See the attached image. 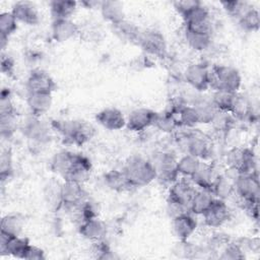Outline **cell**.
Here are the masks:
<instances>
[{
  "label": "cell",
  "mask_w": 260,
  "mask_h": 260,
  "mask_svg": "<svg viewBox=\"0 0 260 260\" xmlns=\"http://www.w3.org/2000/svg\"><path fill=\"white\" fill-rule=\"evenodd\" d=\"M51 127L61 135L66 144L76 146L85 144L94 134V128L87 122L80 120H53Z\"/></svg>",
  "instance_id": "1"
},
{
  "label": "cell",
  "mask_w": 260,
  "mask_h": 260,
  "mask_svg": "<svg viewBox=\"0 0 260 260\" xmlns=\"http://www.w3.org/2000/svg\"><path fill=\"white\" fill-rule=\"evenodd\" d=\"M123 172L133 188L144 187L156 179V172L151 160L140 155L128 157Z\"/></svg>",
  "instance_id": "2"
},
{
  "label": "cell",
  "mask_w": 260,
  "mask_h": 260,
  "mask_svg": "<svg viewBox=\"0 0 260 260\" xmlns=\"http://www.w3.org/2000/svg\"><path fill=\"white\" fill-rule=\"evenodd\" d=\"M210 87L214 90L238 92L242 85V76L238 69L229 65H214L210 68Z\"/></svg>",
  "instance_id": "3"
},
{
  "label": "cell",
  "mask_w": 260,
  "mask_h": 260,
  "mask_svg": "<svg viewBox=\"0 0 260 260\" xmlns=\"http://www.w3.org/2000/svg\"><path fill=\"white\" fill-rule=\"evenodd\" d=\"M225 162L230 170L238 174L257 173V164L254 152L249 148L234 147L226 152Z\"/></svg>",
  "instance_id": "4"
},
{
  "label": "cell",
  "mask_w": 260,
  "mask_h": 260,
  "mask_svg": "<svg viewBox=\"0 0 260 260\" xmlns=\"http://www.w3.org/2000/svg\"><path fill=\"white\" fill-rule=\"evenodd\" d=\"M151 162L156 172V179L165 184H173L180 178L177 170L178 159L170 152H157L153 155Z\"/></svg>",
  "instance_id": "5"
},
{
  "label": "cell",
  "mask_w": 260,
  "mask_h": 260,
  "mask_svg": "<svg viewBox=\"0 0 260 260\" xmlns=\"http://www.w3.org/2000/svg\"><path fill=\"white\" fill-rule=\"evenodd\" d=\"M234 190L242 202H259L260 183L258 173L238 174L234 180Z\"/></svg>",
  "instance_id": "6"
},
{
  "label": "cell",
  "mask_w": 260,
  "mask_h": 260,
  "mask_svg": "<svg viewBox=\"0 0 260 260\" xmlns=\"http://www.w3.org/2000/svg\"><path fill=\"white\" fill-rule=\"evenodd\" d=\"M137 45L147 55L164 57L167 54V41L164 35L154 28L141 29Z\"/></svg>",
  "instance_id": "7"
},
{
  "label": "cell",
  "mask_w": 260,
  "mask_h": 260,
  "mask_svg": "<svg viewBox=\"0 0 260 260\" xmlns=\"http://www.w3.org/2000/svg\"><path fill=\"white\" fill-rule=\"evenodd\" d=\"M185 81L198 91H205L210 87V68L201 62H194L187 66L184 71Z\"/></svg>",
  "instance_id": "8"
},
{
  "label": "cell",
  "mask_w": 260,
  "mask_h": 260,
  "mask_svg": "<svg viewBox=\"0 0 260 260\" xmlns=\"http://www.w3.org/2000/svg\"><path fill=\"white\" fill-rule=\"evenodd\" d=\"M186 148L187 153L204 160L211 155L212 143L205 134L192 131L186 135Z\"/></svg>",
  "instance_id": "9"
},
{
  "label": "cell",
  "mask_w": 260,
  "mask_h": 260,
  "mask_svg": "<svg viewBox=\"0 0 260 260\" xmlns=\"http://www.w3.org/2000/svg\"><path fill=\"white\" fill-rule=\"evenodd\" d=\"M231 216V210L224 200L215 198L207 210L202 214L204 223L209 228H219Z\"/></svg>",
  "instance_id": "10"
},
{
  "label": "cell",
  "mask_w": 260,
  "mask_h": 260,
  "mask_svg": "<svg viewBox=\"0 0 260 260\" xmlns=\"http://www.w3.org/2000/svg\"><path fill=\"white\" fill-rule=\"evenodd\" d=\"M196 191L193 183L186 178H179L170 186L168 200L189 208L190 201Z\"/></svg>",
  "instance_id": "11"
},
{
  "label": "cell",
  "mask_w": 260,
  "mask_h": 260,
  "mask_svg": "<svg viewBox=\"0 0 260 260\" xmlns=\"http://www.w3.org/2000/svg\"><path fill=\"white\" fill-rule=\"evenodd\" d=\"M157 112L148 108H138L133 110L126 118V127L133 132L143 131L153 126Z\"/></svg>",
  "instance_id": "12"
},
{
  "label": "cell",
  "mask_w": 260,
  "mask_h": 260,
  "mask_svg": "<svg viewBox=\"0 0 260 260\" xmlns=\"http://www.w3.org/2000/svg\"><path fill=\"white\" fill-rule=\"evenodd\" d=\"M61 197L63 207L70 209L77 206L86 199V193L83 188V184L64 180L61 185Z\"/></svg>",
  "instance_id": "13"
},
{
  "label": "cell",
  "mask_w": 260,
  "mask_h": 260,
  "mask_svg": "<svg viewBox=\"0 0 260 260\" xmlns=\"http://www.w3.org/2000/svg\"><path fill=\"white\" fill-rule=\"evenodd\" d=\"M56 82L52 76L42 70L35 69L30 72L26 80V89L28 92H44V93H53L56 89Z\"/></svg>",
  "instance_id": "14"
},
{
  "label": "cell",
  "mask_w": 260,
  "mask_h": 260,
  "mask_svg": "<svg viewBox=\"0 0 260 260\" xmlns=\"http://www.w3.org/2000/svg\"><path fill=\"white\" fill-rule=\"evenodd\" d=\"M30 243L24 237L0 234V251L2 255H11L23 259Z\"/></svg>",
  "instance_id": "15"
},
{
  "label": "cell",
  "mask_w": 260,
  "mask_h": 260,
  "mask_svg": "<svg viewBox=\"0 0 260 260\" xmlns=\"http://www.w3.org/2000/svg\"><path fill=\"white\" fill-rule=\"evenodd\" d=\"M91 169L92 166L87 156L81 153H74V158L70 170L63 179L83 184L89 179Z\"/></svg>",
  "instance_id": "16"
},
{
  "label": "cell",
  "mask_w": 260,
  "mask_h": 260,
  "mask_svg": "<svg viewBox=\"0 0 260 260\" xmlns=\"http://www.w3.org/2000/svg\"><path fill=\"white\" fill-rule=\"evenodd\" d=\"M191 212H185L172 218L174 235L181 241H187L197 229V220Z\"/></svg>",
  "instance_id": "17"
},
{
  "label": "cell",
  "mask_w": 260,
  "mask_h": 260,
  "mask_svg": "<svg viewBox=\"0 0 260 260\" xmlns=\"http://www.w3.org/2000/svg\"><path fill=\"white\" fill-rule=\"evenodd\" d=\"M96 122L104 128L117 131L126 127V118L117 108H106L95 115Z\"/></svg>",
  "instance_id": "18"
},
{
  "label": "cell",
  "mask_w": 260,
  "mask_h": 260,
  "mask_svg": "<svg viewBox=\"0 0 260 260\" xmlns=\"http://www.w3.org/2000/svg\"><path fill=\"white\" fill-rule=\"evenodd\" d=\"M51 32L54 41L64 43L79 35V25L72 19L53 20Z\"/></svg>",
  "instance_id": "19"
},
{
  "label": "cell",
  "mask_w": 260,
  "mask_h": 260,
  "mask_svg": "<svg viewBox=\"0 0 260 260\" xmlns=\"http://www.w3.org/2000/svg\"><path fill=\"white\" fill-rule=\"evenodd\" d=\"M23 132L27 139L34 143L44 144L50 139L49 127L39 120V117L31 115V118L27 120L24 125Z\"/></svg>",
  "instance_id": "20"
},
{
  "label": "cell",
  "mask_w": 260,
  "mask_h": 260,
  "mask_svg": "<svg viewBox=\"0 0 260 260\" xmlns=\"http://www.w3.org/2000/svg\"><path fill=\"white\" fill-rule=\"evenodd\" d=\"M12 14L17 21L28 25L38 24L40 21V14L35 3L30 1H18L13 4Z\"/></svg>",
  "instance_id": "21"
},
{
  "label": "cell",
  "mask_w": 260,
  "mask_h": 260,
  "mask_svg": "<svg viewBox=\"0 0 260 260\" xmlns=\"http://www.w3.org/2000/svg\"><path fill=\"white\" fill-rule=\"evenodd\" d=\"M78 231L84 239L94 243L105 239L107 235V225L99 217H95L79 223Z\"/></svg>",
  "instance_id": "22"
},
{
  "label": "cell",
  "mask_w": 260,
  "mask_h": 260,
  "mask_svg": "<svg viewBox=\"0 0 260 260\" xmlns=\"http://www.w3.org/2000/svg\"><path fill=\"white\" fill-rule=\"evenodd\" d=\"M26 103L30 114L40 118L51 109L53 103L52 93L28 92L26 96Z\"/></svg>",
  "instance_id": "23"
},
{
  "label": "cell",
  "mask_w": 260,
  "mask_h": 260,
  "mask_svg": "<svg viewBox=\"0 0 260 260\" xmlns=\"http://www.w3.org/2000/svg\"><path fill=\"white\" fill-rule=\"evenodd\" d=\"M219 174H216L214 167L211 164L201 161L196 173L190 178V181L198 189L210 190L213 182Z\"/></svg>",
  "instance_id": "24"
},
{
  "label": "cell",
  "mask_w": 260,
  "mask_h": 260,
  "mask_svg": "<svg viewBox=\"0 0 260 260\" xmlns=\"http://www.w3.org/2000/svg\"><path fill=\"white\" fill-rule=\"evenodd\" d=\"M100 10L103 18L111 24H116L125 19L124 4L121 1H102Z\"/></svg>",
  "instance_id": "25"
},
{
  "label": "cell",
  "mask_w": 260,
  "mask_h": 260,
  "mask_svg": "<svg viewBox=\"0 0 260 260\" xmlns=\"http://www.w3.org/2000/svg\"><path fill=\"white\" fill-rule=\"evenodd\" d=\"M215 197L213 196L210 190L196 189L190 201L189 210L191 213L195 215H202L207 210V208L211 205Z\"/></svg>",
  "instance_id": "26"
},
{
  "label": "cell",
  "mask_w": 260,
  "mask_h": 260,
  "mask_svg": "<svg viewBox=\"0 0 260 260\" xmlns=\"http://www.w3.org/2000/svg\"><path fill=\"white\" fill-rule=\"evenodd\" d=\"M112 29H113V32L121 41L133 43V44H137L139 35L141 32V29L135 23L128 21L126 19L116 24H112Z\"/></svg>",
  "instance_id": "27"
},
{
  "label": "cell",
  "mask_w": 260,
  "mask_h": 260,
  "mask_svg": "<svg viewBox=\"0 0 260 260\" xmlns=\"http://www.w3.org/2000/svg\"><path fill=\"white\" fill-rule=\"evenodd\" d=\"M104 181L106 186L115 192L122 193L133 188L123 170H111L107 172L104 176Z\"/></svg>",
  "instance_id": "28"
},
{
  "label": "cell",
  "mask_w": 260,
  "mask_h": 260,
  "mask_svg": "<svg viewBox=\"0 0 260 260\" xmlns=\"http://www.w3.org/2000/svg\"><path fill=\"white\" fill-rule=\"evenodd\" d=\"M53 20L71 19L77 9V2L70 0H54L49 3Z\"/></svg>",
  "instance_id": "29"
},
{
  "label": "cell",
  "mask_w": 260,
  "mask_h": 260,
  "mask_svg": "<svg viewBox=\"0 0 260 260\" xmlns=\"http://www.w3.org/2000/svg\"><path fill=\"white\" fill-rule=\"evenodd\" d=\"M74 158V152L68 150H61L56 152L50 162V168L53 173L64 178L70 170Z\"/></svg>",
  "instance_id": "30"
},
{
  "label": "cell",
  "mask_w": 260,
  "mask_h": 260,
  "mask_svg": "<svg viewBox=\"0 0 260 260\" xmlns=\"http://www.w3.org/2000/svg\"><path fill=\"white\" fill-rule=\"evenodd\" d=\"M212 35L190 30L185 28L184 29V38L187 43V45L198 52H202L206 49H208L211 46L212 41Z\"/></svg>",
  "instance_id": "31"
},
{
  "label": "cell",
  "mask_w": 260,
  "mask_h": 260,
  "mask_svg": "<svg viewBox=\"0 0 260 260\" xmlns=\"http://www.w3.org/2000/svg\"><path fill=\"white\" fill-rule=\"evenodd\" d=\"M61 185L58 181H51L48 183V185L45 188L44 197L46 200V203L48 204L49 208L53 211L59 210L61 207H63L62 204V197H61Z\"/></svg>",
  "instance_id": "32"
},
{
  "label": "cell",
  "mask_w": 260,
  "mask_h": 260,
  "mask_svg": "<svg viewBox=\"0 0 260 260\" xmlns=\"http://www.w3.org/2000/svg\"><path fill=\"white\" fill-rule=\"evenodd\" d=\"M210 191L215 198L225 200L235 192L234 181L224 175H218L213 182Z\"/></svg>",
  "instance_id": "33"
},
{
  "label": "cell",
  "mask_w": 260,
  "mask_h": 260,
  "mask_svg": "<svg viewBox=\"0 0 260 260\" xmlns=\"http://www.w3.org/2000/svg\"><path fill=\"white\" fill-rule=\"evenodd\" d=\"M192 106L195 108L197 112L199 124H210L215 113L217 112L211 100H206L201 98L196 100Z\"/></svg>",
  "instance_id": "34"
},
{
  "label": "cell",
  "mask_w": 260,
  "mask_h": 260,
  "mask_svg": "<svg viewBox=\"0 0 260 260\" xmlns=\"http://www.w3.org/2000/svg\"><path fill=\"white\" fill-rule=\"evenodd\" d=\"M177 121L179 123V127H187L193 128L199 124V119L195 108L191 105H184L179 110L174 112Z\"/></svg>",
  "instance_id": "35"
},
{
  "label": "cell",
  "mask_w": 260,
  "mask_h": 260,
  "mask_svg": "<svg viewBox=\"0 0 260 260\" xmlns=\"http://www.w3.org/2000/svg\"><path fill=\"white\" fill-rule=\"evenodd\" d=\"M202 160L199 158L187 153L180 157L177 162L178 174L181 178L190 179L198 170Z\"/></svg>",
  "instance_id": "36"
},
{
  "label": "cell",
  "mask_w": 260,
  "mask_h": 260,
  "mask_svg": "<svg viewBox=\"0 0 260 260\" xmlns=\"http://www.w3.org/2000/svg\"><path fill=\"white\" fill-rule=\"evenodd\" d=\"M1 233L6 236H20L23 218L19 214H7L1 219Z\"/></svg>",
  "instance_id": "37"
},
{
  "label": "cell",
  "mask_w": 260,
  "mask_h": 260,
  "mask_svg": "<svg viewBox=\"0 0 260 260\" xmlns=\"http://www.w3.org/2000/svg\"><path fill=\"white\" fill-rule=\"evenodd\" d=\"M153 126L162 133H172L179 127V123L175 114L167 110L156 114Z\"/></svg>",
  "instance_id": "38"
},
{
  "label": "cell",
  "mask_w": 260,
  "mask_h": 260,
  "mask_svg": "<svg viewBox=\"0 0 260 260\" xmlns=\"http://www.w3.org/2000/svg\"><path fill=\"white\" fill-rule=\"evenodd\" d=\"M238 92H230L224 90H214L212 98L210 99L216 110L231 113L233 105Z\"/></svg>",
  "instance_id": "39"
},
{
  "label": "cell",
  "mask_w": 260,
  "mask_h": 260,
  "mask_svg": "<svg viewBox=\"0 0 260 260\" xmlns=\"http://www.w3.org/2000/svg\"><path fill=\"white\" fill-rule=\"evenodd\" d=\"M240 26L247 31H257L260 26L259 11L254 7H249L239 18Z\"/></svg>",
  "instance_id": "40"
},
{
  "label": "cell",
  "mask_w": 260,
  "mask_h": 260,
  "mask_svg": "<svg viewBox=\"0 0 260 260\" xmlns=\"http://www.w3.org/2000/svg\"><path fill=\"white\" fill-rule=\"evenodd\" d=\"M233 122H234V116L231 113L217 110L210 124L216 131L226 132L232 128Z\"/></svg>",
  "instance_id": "41"
},
{
  "label": "cell",
  "mask_w": 260,
  "mask_h": 260,
  "mask_svg": "<svg viewBox=\"0 0 260 260\" xmlns=\"http://www.w3.org/2000/svg\"><path fill=\"white\" fill-rule=\"evenodd\" d=\"M18 21L12 12H2L0 14V36L9 38L17 29Z\"/></svg>",
  "instance_id": "42"
},
{
  "label": "cell",
  "mask_w": 260,
  "mask_h": 260,
  "mask_svg": "<svg viewBox=\"0 0 260 260\" xmlns=\"http://www.w3.org/2000/svg\"><path fill=\"white\" fill-rule=\"evenodd\" d=\"M220 5L222 6L223 10L231 15L232 17L239 18L249 7L250 5L245 1H221Z\"/></svg>",
  "instance_id": "43"
},
{
  "label": "cell",
  "mask_w": 260,
  "mask_h": 260,
  "mask_svg": "<svg viewBox=\"0 0 260 260\" xmlns=\"http://www.w3.org/2000/svg\"><path fill=\"white\" fill-rule=\"evenodd\" d=\"M219 258L224 260H242L245 258L244 249L240 244L226 243L219 255Z\"/></svg>",
  "instance_id": "44"
},
{
  "label": "cell",
  "mask_w": 260,
  "mask_h": 260,
  "mask_svg": "<svg viewBox=\"0 0 260 260\" xmlns=\"http://www.w3.org/2000/svg\"><path fill=\"white\" fill-rule=\"evenodd\" d=\"M16 114L0 115V126L2 137H10L16 129Z\"/></svg>",
  "instance_id": "45"
},
{
  "label": "cell",
  "mask_w": 260,
  "mask_h": 260,
  "mask_svg": "<svg viewBox=\"0 0 260 260\" xmlns=\"http://www.w3.org/2000/svg\"><path fill=\"white\" fill-rule=\"evenodd\" d=\"M0 161H1V164H0V177H1V180L4 181V180L8 179L13 173L12 159H11L10 151L6 150V151L2 152Z\"/></svg>",
  "instance_id": "46"
},
{
  "label": "cell",
  "mask_w": 260,
  "mask_h": 260,
  "mask_svg": "<svg viewBox=\"0 0 260 260\" xmlns=\"http://www.w3.org/2000/svg\"><path fill=\"white\" fill-rule=\"evenodd\" d=\"M0 115H9L15 114V109L11 100V94L9 89L3 88L0 95Z\"/></svg>",
  "instance_id": "47"
},
{
  "label": "cell",
  "mask_w": 260,
  "mask_h": 260,
  "mask_svg": "<svg viewBox=\"0 0 260 260\" xmlns=\"http://www.w3.org/2000/svg\"><path fill=\"white\" fill-rule=\"evenodd\" d=\"M93 252L95 253V257L99 259H113L115 255L109 245L105 243L104 240L93 243Z\"/></svg>",
  "instance_id": "48"
},
{
  "label": "cell",
  "mask_w": 260,
  "mask_h": 260,
  "mask_svg": "<svg viewBox=\"0 0 260 260\" xmlns=\"http://www.w3.org/2000/svg\"><path fill=\"white\" fill-rule=\"evenodd\" d=\"M95 23H88L87 25H85L83 28H81L79 26V36L86 40L87 42H91V41H96L99 40V37L101 35V29L99 28L98 25H94Z\"/></svg>",
  "instance_id": "49"
},
{
  "label": "cell",
  "mask_w": 260,
  "mask_h": 260,
  "mask_svg": "<svg viewBox=\"0 0 260 260\" xmlns=\"http://www.w3.org/2000/svg\"><path fill=\"white\" fill-rule=\"evenodd\" d=\"M201 2L198 0H183V1H176L173 3V5L176 11L183 18L187 13H189L193 8H195Z\"/></svg>",
  "instance_id": "50"
},
{
  "label": "cell",
  "mask_w": 260,
  "mask_h": 260,
  "mask_svg": "<svg viewBox=\"0 0 260 260\" xmlns=\"http://www.w3.org/2000/svg\"><path fill=\"white\" fill-rule=\"evenodd\" d=\"M46 258V255H45V252L41 249V248H38L34 245H29L25 255H24V258L23 259H29V260H41V259H45Z\"/></svg>",
  "instance_id": "51"
},
{
  "label": "cell",
  "mask_w": 260,
  "mask_h": 260,
  "mask_svg": "<svg viewBox=\"0 0 260 260\" xmlns=\"http://www.w3.org/2000/svg\"><path fill=\"white\" fill-rule=\"evenodd\" d=\"M14 60L8 56V55H5L3 52H2V57H1V70L3 73L5 74H12L13 73V70H14Z\"/></svg>",
  "instance_id": "52"
},
{
  "label": "cell",
  "mask_w": 260,
  "mask_h": 260,
  "mask_svg": "<svg viewBox=\"0 0 260 260\" xmlns=\"http://www.w3.org/2000/svg\"><path fill=\"white\" fill-rule=\"evenodd\" d=\"M101 3H102V1H83V2H81V5L85 6V8L93 9L95 7L100 8Z\"/></svg>",
  "instance_id": "53"
}]
</instances>
